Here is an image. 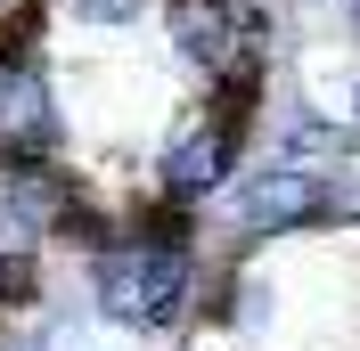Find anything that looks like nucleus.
<instances>
[{
  "mask_svg": "<svg viewBox=\"0 0 360 351\" xmlns=\"http://www.w3.org/2000/svg\"><path fill=\"white\" fill-rule=\"evenodd\" d=\"M254 107H262V98H229V90H213L205 107L172 114V131L156 139V164H148V188H156L164 204H213L229 180L246 172Z\"/></svg>",
  "mask_w": 360,
  "mask_h": 351,
  "instance_id": "2",
  "label": "nucleus"
},
{
  "mask_svg": "<svg viewBox=\"0 0 360 351\" xmlns=\"http://www.w3.org/2000/svg\"><path fill=\"white\" fill-rule=\"evenodd\" d=\"M164 41L205 90L262 98L270 74V17L246 0H164Z\"/></svg>",
  "mask_w": 360,
  "mask_h": 351,
  "instance_id": "3",
  "label": "nucleus"
},
{
  "mask_svg": "<svg viewBox=\"0 0 360 351\" xmlns=\"http://www.w3.org/2000/svg\"><path fill=\"white\" fill-rule=\"evenodd\" d=\"M8 17H17V0H0V25H8Z\"/></svg>",
  "mask_w": 360,
  "mask_h": 351,
  "instance_id": "8",
  "label": "nucleus"
},
{
  "mask_svg": "<svg viewBox=\"0 0 360 351\" xmlns=\"http://www.w3.org/2000/svg\"><path fill=\"white\" fill-rule=\"evenodd\" d=\"M344 8H352V25H360V0H344Z\"/></svg>",
  "mask_w": 360,
  "mask_h": 351,
  "instance_id": "9",
  "label": "nucleus"
},
{
  "mask_svg": "<svg viewBox=\"0 0 360 351\" xmlns=\"http://www.w3.org/2000/svg\"><path fill=\"white\" fill-rule=\"evenodd\" d=\"M49 17H66V25H82V33H123V25H139V17H164V0H41Z\"/></svg>",
  "mask_w": 360,
  "mask_h": 351,
  "instance_id": "7",
  "label": "nucleus"
},
{
  "mask_svg": "<svg viewBox=\"0 0 360 351\" xmlns=\"http://www.w3.org/2000/svg\"><path fill=\"white\" fill-rule=\"evenodd\" d=\"M229 204V229L238 237H295V229H311L319 220V164H303V155H262V164H246V172L221 188Z\"/></svg>",
  "mask_w": 360,
  "mask_h": 351,
  "instance_id": "5",
  "label": "nucleus"
},
{
  "mask_svg": "<svg viewBox=\"0 0 360 351\" xmlns=\"http://www.w3.org/2000/svg\"><path fill=\"white\" fill-rule=\"evenodd\" d=\"M0 351H33V343H0Z\"/></svg>",
  "mask_w": 360,
  "mask_h": 351,
  "instance_id": "10",
  "label": "nucleus"
},
{
  "mask_svg": "<svg viewBox=\"0 0 360 351\" xmlns=\"http://www.w3.org/2000/svg\"><path fill=\"white\" fill-rule=\"evenodd\" d=\"M319 220H344V229H360V131L344 139L328 164H319Z\"/></svg>",
  "mask_w": 360,
  "mask_h": 351,
  "instance_id": "6",
  "label": "nucleus"
},
{
  "mask_svg": "<svg viewBox=\"0 0 360 351\" xmlns=\"http://www.w3.org/2000/svg\"><path fill=\"white\" fill-rule=\"evenodd\" d=\"M33 25H41V0L0 25V164H33V155L66 147V107H58Z\"/></svg>",
  "mask_w": 360,
  "mask_h": 351,
  "instance_id": "4",
  "label": "nucleus"
},
{
  "mask_svg": "<svg viewBox=\"0 0 360 351\" xmlns=\"http://www.w3.org/2000/svg\"><path fill=\"white\" fill-rule=\"evenodd\" d=\"M90 303L107 327L139 335H180L197 319H229V278H205V253L180 237H148L123 220V237H107L98 253H82Z\"/></svg>",
  "mask_w": 360,
  "mask_h": 351,
  "instance_id": "1",
  "label": "nucleus"
}]
</instances>
